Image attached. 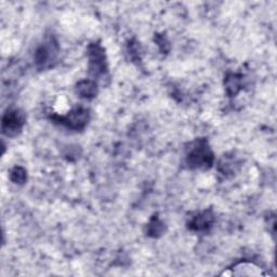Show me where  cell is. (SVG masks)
Segmentation results:
<instances>
[{"label":"cell","instance_id":"obj_1","mask_svg":"<svg viewBox=\"0 0 277 277\" xmlns=\"http://www.w3.org/2000/svg\"><path fill=\"white\" fill-rule=\"evenodd\" d=\"M228 275H248V276H259L263 275V272L261 271V268L256 266L252 263H241L233 268V271L228 273Z\"/></svg>","mask_w":277,"mask_h":277}]
</instances>
